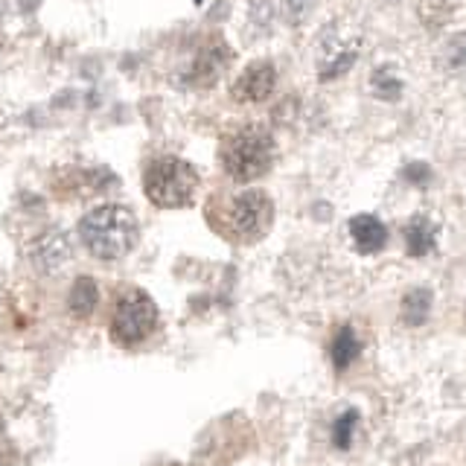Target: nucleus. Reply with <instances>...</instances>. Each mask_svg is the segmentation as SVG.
I'll return each mask as SVG.
<instances>
[{"mask_svg": "<svg viewBox=\"0 0 466 466\" xmlns=\"http://www.w3.org/2000/svg\"><path fill=\"white\" fill-rule=\"evenodd\" d=\"M137 218L123 204H99L79 222V239L96 259H123L137 245Z\"/></svg>", "mask_w": 466, "mask_h": 466, "instance_id": "obj_1", "label": "nucleus"}, {"mask_svg": "<svg viewBox=\"0 0 466 466\" xmlns=\"http://www.w3.org/2000/svg\"><path fill=\"white\" fill-rule=\"evenodd\" d=\"M274 152L277 149H274V137L268 128L245 126L225 137L218 157H222V169L233 181L248 184V181L262 178V175L271 169Z\"/></svg>", "mask_w": 466, "mask_h": 466, "instance_id": "obj_2", "label": "nucleus"}, {"mask_svg": "<svg viewBox=\"0 0 466 466\" xmlns=\"http://www.w3.org/2000/svg\"><path fill=\"white\" fill-rule=\"evenodd\" d=\"M143 189L155 208L178 210L187 208L198 193V172L184 157L164 155L155 157L143 172Z\"/></svg>", "mask_w": 466, "mask_h": 466, "instance_id": "obj_3", "label": "nucleus"}, {"mask_svg": "<svg viewBox=\"0 0 466 466\" xmlns=\"http://www.w3.org/2000/svg\"><path fill=\"white\" fill-rule=\"evenodd\" d=\"M157 327V306L146 291L131 289L116 300V309L111 318V339L123 347L140 344L149 339Z\"/></svg>", "mask_w": 466, "mask_h": 466, "instance_id": "obj_4", "label": "nucleus"}, {"mask_svg": "<svg viewBox=\"0 0 466 466\" xmlns=\"http://www.w3.org/2000/svg\"><path fill=\"white\" fill-rule=\"evenodd\" d=\"M271 222H274V204L262 189H245L228 208V225L233 230V237H239L245 242L266 237Z\"/></svg>", "mask_w": 466, "mask_h": 466, "instance_id": "obj_5", "label": "nucleus"}, {"mask_svg": "<svg viewBox=\"0 0 466 466\" xmlns=\"http://www.w3.org/2000/svg\"><path fill=\"white\" fill-rule=\"evenodd\" d=\"M26 254H29V262H33V268L38 274H58L70 262L73 245H70L67 233L62 228H47L29 242Z\"/></svg>", "mask_w": 466, "mask_h": 466, "instance_id": "obj_6", "label": "nucleus"}, {"mask_svg": "<svg viewBox=\"0 0 466 466\" xmlns=\"http://www.w3.org/2000/svg\"><path fill=\"white\" fill-rule=\"evenodd\" d=\"M277 87V67L266 58L259 62H251L242 73L239 79L233 82V99L239 102H266Z\"/></svg>", "mask_w": 466, "mask_h": 466, "instance_id": "obj_7", "label": "nucleus"}, {"mask_svg": "<svg viewBox=\"0 0 466 466\" xmlns=\"http://www.w3.org/2000/svg\"><path fill=\"white\" fill-rule=\"evenodd\" d=\"M350 237H353V245L361 254H373L379 248H385L388 242V228L379 222L376 216L361 213L350 218Z\"/></svg>", "mask_w": 466, "mask_h": 466, "instance_id": "obj_8", "label": "nucleus"}, {"mask_svg": "<svg viewBox=\"0 0 466 466\" xmlns=\"http://www.w3.org/2000/svg\"><path fill=\"white\" fill-rule=\"evenodd\" d=\"M359 58V41H347V44H339L332 53L324 56V62H320V79L329 82V79H339L344 73L356 65Z\"/></svg>", "mask_w": 466, "mask_h": 466, "instance_id": "obj_9", "label": "nucleus"}, {"mask_svg": "<svg viewBox=\"0 0 466 466\" xmlns=\"http://www.w3.org/2000/svg\"><path fill=\"white\" fill-rule=\"evenodd\" d=\"M434 237H437V228L426 216H414L405 228V245L414 257H426L434 248Z\"/></svg>", "mask_w": 466, "mask_h": 466, "instance_id": "obj_10", "label": "nucleus"}, {"mask_svg": "<svg viewBox=\"0 0 466 466\" xmlns=\"http://www.w3.org/2000/svg\"><path fill=\"white\" fill-rule=\"evenodd\" d=\"M99 303V289H96V280H91V277H79L76 283H73L70 295H67V309L73 315H91L96 309Z\"/></svg>", "mask_w": 466, "mask_h": 466, "instance_id": "obj_11", "label": "nucleus"}, {"mask_svg": "<svg viewBox=\"0 0 466 466\" xmlns=\"http://www.w3.org/2000/svg\"><path fill=\"white\" fill-rule=\"evenodd\" d=\"M359 353H361V341H359V335H356L353 329L344 327V329L335 332L332 347H329V356H332V364H335V368L344 370L347 364L353 361Z\"/></svg>", "mask_w": 466, "mask_h": 466, "instance_id": "obj_12", "label": "nucleus"}, {"mask_svg": "<svg viewBox=\"0 0 466 466\" xmlns=\"http://www.w3.org/2000/svg\"><path fill=\"white\" fill-rule=\"evenodd\" d=\"M225 65H228V56L225 53L222 56H218L216 50L204 53L198 58V65L193 67V73H189V82H193V85H213L218 76H222Z\"/></svg>", "mask_w": 466, "mask_h": 466, "instance_id": "obj_13", "label": "nucleus"}, {"mask_svg": "<svg viewBox=\"0 0 466 466\" xmlns=\"http://www.w3.org/2000/svg\"><path fill=\"white\" fill-rule=\"evenodd\" d=\"M429 303H431V295L426 289L411 291L402 303V318L408 324H420V320H426V315H429Z\"/></svg>", "mask_w": 466, "mask_h": 466, "instance_id": "obj_14", "label": "nucleus"}, {"mask_svg": "<svg viewBox=\"0 0 466 466\" xmlns=\"http://www.w3.org/2000/svg\"><path fill=\"white\" fill-rule=\"evenodd\" d=\"M318 0H283V18L291 26H303L309 21V15L315 12Z\"/></svg>", "mask_w": 466, "mask_h": 466, "instance_id": "obj_15", "label": "nucleus"}, {"mask_svg": "<svg viewBox=\"0 0 466 466\" xmlns=\"http://www.w3.org/2000/svg\"><path fill=\"white\" fill-rule=\"evenodd\" d=\"M356 422H359V414L356 411H347L339 417V422L332 426V443L339 449H347L350 446V437L356 431Z\"/></svg>", "mask_w": 466, "mask_h": 466, "instance_id": "obj_16", "label": "nucleus"}, {"mask_svg": "<svg viewBox=\"0 0 466 466\" xmlns=\"http://www.w3.org/2000/svg\"><path fill=\"white\" fill-rule=\"evenodd\" d=\"M373 87H376V94L385 96V99H393V96L402 91V85H400L397 76H393L390 67H382V70L373 73Z\"/></svg>", "mask_w": 466, "mask_h": 466, "instance_id": "obj_17", "label": "nucleus"}]
</instances>
